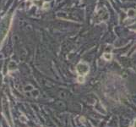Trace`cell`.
Here are the masks:
<instances>
[{
  "label": "cell",
  "mask_w": 136,
  "mask_h": 127,
  "mask_svg": "<svg viewBox=\"0 0 136 127\" xmlns=\"http://www.w3.org/2000/svg\"><path fill=\"white\" fill-rule=\"evenodd\" d=\"M76 71H77L79 76H85L88 74L90 71V67L85 62H80V64H78V65L76 66Z\"/></svg>",
  "instance_id": "obj_1"
},
{
  "label": "cell",
  "mask_w": 136,
  "mask_h": 127,
  "mask_svg": "<svg viewBox=\"0 0 136 127\" xmlns=\"http://www.w3.org/2000/svg\"><path fill=\"white\" fill-rule=\"evenodd\" d=\"M103 58H104L106 60L109 61V60L112 59V54L111 53H104V54H103Z\"/></svg>",
  "instance_id": "obj_2"
},
{
  "label": "cell",
  "mask_w": 136,
  "mask_h": 127,
  "mask_svg": "<svg viewBox=\"0 0 136 127\" xmlns=\"http://www.w3.org/2000/svg\"><path fill=\"white\" fill-rule=\"evenodd\" d=\"M78 82L79 83H84L85 81V77H83V76H78Z\"/></svg>",
  "instance_id": "obj_3"
},
{
  "label": "cell",
  "mask_w": 136,
  "mask_h": 127,
  "mask_svg": "<svg viewBox=\"0 0 136 127\" xmlns=\"http://www.w3.org/2000/svg\"><path fill=\"white\" fill-rule=\"evenodd\" d=\"M133 127H136V119H135V120H134V125H133Z\"/></svg>",
  "instance_id": "obj_4"
}]
</instances>
